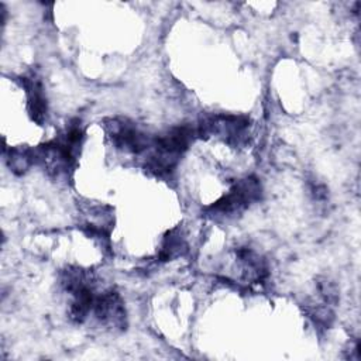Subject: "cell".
<instances>
[{
  "instance_id": "obj_1",
  "label": "cell",
  "mask_w": 361,
  "mask_h": 361,
  "mask_svg": "<svg viewBox=\"0 0 361 361\" xmlns=\"http://www.w3.org/2000/svg\"><path fill=\"white\" fill-rule=\"evenodd\" d=\"M262 188L255 176H247L234 183L231 190L206 209L210 217H231L241 213L251 203L259 200Z\"/></svg>"
},
{
  "instance_id": "obj_2",
  "label": "cell",
  "mask_w": 361,
  "mask_h": 361,
  "mask_svg": "<svg viewBox=\"0 0 361 361\" xmlns=\"http://www.w3.org/2000/svg\"><path fill=\"white\" fill-rule=\"evenodd\" d=\"M104 128L109 138L118 149L133 154H142L152 145L154 138H149L145 133L140 131L135 124L127 118H106Z\"/></svg>"
},
{
  "instance_id": "obj_3",
  "label": "cell",
  "mask_w": 361,
  "mask_h": 361,
  "mask_svg": "<svg viewBox=\"0 0 361 361\" xmlns=\"http://www.w3.org/2000/svg\"><path fill=\"white\" fill-rule=\"evenodd\" d=\"M92 312L100 324L110 330H124L127 326L124 302L113 289L104 290L96 296Z\"/></svg>"
},
{
  "instance_id": "obj_4",
  "label": "cell",
  "mask_w": 361,
  "mask_h": 361,
  "mask_svg": "<svg viewBox=\"0 0 361 361\" xmlns=\"http://www.w3.org/2000/svg\"><path fill=\"white\" fill-rule=\"evenodd\" d=\"M20 80L27 92L28 111L31 118L35 123L42 124L47 118V100L39 79L35 76H21Z\"/></svg>"
},
{
  "instance_id": "obj_5",
  "label": "cell",
  "mask_w": 361,
  "mask_h": 361,
  "mask_svg": "<svg viewBox=\"0 0 361 361\" xmlns=\"http://www.w3.org/2000/svg\"><path fill=\"white\" fill-rule=\"evenodd\" d=\"M188 245L180 228H173L168 231L161 243V248L158 252L159 261H169L176 257H180L186 252Z\"/></svg>"
},
{
  "instance_id": "obj_6",
  "label": "cell",
  "mask_w": 361,
  "mask_h": 361,
  "mask_svg": "<svg viewBox=\"0 0 361 361\" xmlns=\"http://www.w3.org/2000/svg\"><path fill=\"white\" fill-rule=\"evenodd\" d=\"M6 159L10 169L14 173L21 175L28 169L31 164L35 162V154L32 149H10L8 155H6Z\"/></svg>"
},
{
  "instance_id": "obj_7",
  "label": "cell",
  "mask_w": 361,
  "mask_h": 361,
  "mask_svg": "<svg viewBox=\"0 0 361 361\" xmlns=\"http://www.w3.org/2000/svg\"><path fill=\"white\" fill-rule=\"evenodd\" d=\"M317 290L323 299V303H326L327 306L331 307L338 302V288L333 281L327 278H320L317 281Z\"/></svg>"
},
{
  "instance_id": "obj_8",
  "label": "cell",
  "mask_w": 361,
  "mask_h": 361,
  "mask_svg": "<svg viewBox=\"0 0 361 361\" xmlns=\"http://www.w3.org/2000/svg\"><path fill=\"white\" fill-rule=\"evenodd\" d=\"M312 193L316 200H326L327 199V189L322 183H313L312 185Z\"/></svg>"
}]
</instances>
